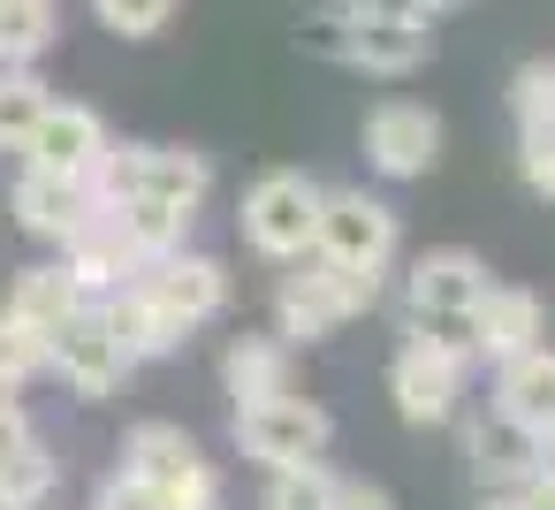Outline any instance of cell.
I'll return each instance as SVG.
<instances>
[{"mask_svg":"<svg viewBox=\"0 0 555 510\" xmlns=\"http://www.w3.org/2000/svg\"><path fill=\"white\" fill-rule=\"evenodd\" d=\"M373 297H380V275L320 259L312 275H289V282H282V335H297V343H327L343 320L373 313Z\"/></svg>","mask_w":555,"mask_h":510,"instance_id":"cell-1","label":"cell"},{"mask_svg":"<svg viewBox=\"0 0 555 510\" xmlns=\"http://www.w3.org/2000/svg\"><path fill=\"white\" fill-rule=\"evenodd\" d=\"M312 229H320V183L297 176V168H274L251 183L244 199V237L267 252V259H305L312 252Z\"/></svg>","mask_w":555,"mask_h":510,"instance_id":"cell-2","label":"cell"},{"mask_svg":"<svg viewBox=\"0 0 555 510\" xmlns=\"http://www.w3.org/2000/svg\"><path fill=\"white\" fill-rule=\"evenodd\" d=\"M312 252L335 259V267H365L380 275L396 259V214L365 191H320V229H312Z\"/></svg>","mask_w":555,"mask_h":510,"instance_id":"cell-3","label":"cell"},{"mask_svg":"<svg viewBox=\"0 0 555 510\" xmlns=\"http://www.w3.org/2000/svg\"><path fill=\"white\" fill-rule=\"evenodd\" d=\"M47 366H62V381L77 388V396H107L122 373H130V358H122V343H115V328H107V305H77V313H62L54 328H47Z\"/></svg>","mask_w":555,"mask_h":510,"instance_id":"cell-4","label":"cell"},{"mask_svg":"<svg viewBox=\"0 0 555 510\" xmlns=\"http://www.w3.org/2000/svg\"><path fill=\"white\" fill-rule=\"evenodd\" d=\"M327 411L320 404H305V396H267V404H236V442H244V457H259V464H312L320 449H327Z\"/></svg>","mask_w":555,"mask_h":510,"instance_id":"cell-5","label":"cell"},{"mask_svg":"<svg viewBox=\"0 0 555 510\" xmlns=\"http://www.w3.org/2000/svg\"><path fill=\"white\" fill-rule=\"evenodd\" d=\"M388 396H396V411L411 426H441L456 411V396H464V358H449L441 343L411 335L396 350V366H388Z\"/></svg>","mask_w":555,"mask_h":510,"instance_id":"cell-6","label":"cell"},{"mask_svg":"<svg viewBox=\"0 0 555 510\" xmlns=\"http://www.w3.org/2000/svg\"><path fill=\"white\" fill-rule=\"evenodd\" d=\"M365 161L380 176H426L441 161V115L418 100H380L365 115Z\"/></svg>","mask_w":555,"mask_h":510,"instance_id":"cell-7","label":"cell"},{"mask_svg":"<svg viewBox=\"0 0 555 510\" xmlns=\"http://www.w3.org/2000/svg\"><path fill=\"white\" fill-rule=\"evenodd\" d=\"M426 54H434V31H426V24L373 16V9H343V69H365V77H411Z\"/></svg>","mask_w":555,"mask_h":510,"instance_id":"cell-8","label":"cell"},{"mask_svg":"<svg viewBox=\"0 0 555 510\" xmlns=\"http://www.w3.org/2000/svg\"><path fill=\"white\" fill-rule=\"evenodd\" d=\"M24 153H31V168H47V176H92V161L107 153V123H100L92 107H77V100H47V115L31 123Z\"/></svg>","mask_w":555,"mask_h":510,"instance_id":"cell-9","label":"cell"},{"mask_svg":"<svg viewBox=\"0 0 555 510\" xmlns=\"http://www.w3.org/2000/svg\"><path fill=\"white\" fill-rule=\"evenodd\" d=\"M138 282H145V290H153L183 328L214 320V313H221V297H229V275H221V259H206V252H168V259L138 267Z\"/></svg>","mask_w":555,"mask_h":510,"instance_id":"cell-10","label":"cell"},{"mask_svg":"<svg viewBox=\"0 0 555 510\" xmlns=\"http://www.w3.org/2000/svg\"><path fill=\"white\" fill-rule=\"evenodd\" d=\"M92 214H100V206H92L85 176H47V168H24V183H16V221H24L31 237L69 244Z\"/></svg>","mask_w":555,"mask_h":510,"instance_id":"cell-11","label":"cell"},{"mask_svg":"<svg viewBox=\"0 0 555 510\" xmlns=\"http://www.w3.org/2000/svg\"><path fill=\"white\" fill-rule=\"evenodd\" d=\"M487 297V267L472 252H426L411 267V320H456Z\"/></svg>","mask_w":555,"mask_h":510,"instance_id":"cell-12","label":"cell"},{"mask_svg":"<svg viewBox=\"0 0 555 510\" xmlns=\"http://www.w3.org/2000/svg\"><path fill=\"white\" fill-rule=\"evenodd\" d=\"M547 335V305L532 297V290H494L487 282V297L472 305V350L479 358H517V350H532Z\"/></svg>","mask_w":555,"mask_h":510,"instance_id":"cell-13","label":"cell"},{"mask_svg":"<svg viewBox=\"0 0 555 510\" xmlns=\"http://www.w3.org/2000/svg\"><path fill=\"white\" fill-rule=\"evenodd\" d=\"M107 328H115V343H122V358H130V366H138V358H168V350L191 335V328H183V320H176L145 282H130L122 297H107Z\"/></svg>","mask_w":555,"mask_h":510,"instance_id":"cell-14","label":"cell"},{"mask_svg":"<svg viewBox=\"0 0 555 510\" xmlns=\"http://www.w3.org/2000/svg\"><path fill=\"white\" fill-rule=\"evenodd\" d=\"M62 267L77 275V290H115V282H122V275H138L145 259L130 252V237H122V229H115V214L100 206V214L62 244Z\"/></svg>","mask_w":555,"mask_h":510,"instance_id":"cell-15","label":"cell"},{"mask_svg":"<svg viewBox=\"0 0 555 510\" xmlns=\"http://www.w3.org/2000/svg\"><path fill=\"white\" fill-rule=\"evenodd\" d=\"M206 191H214L206 153H183V145H138V199H160V206L198 214Z\"/></svg>","mask_w":555,"mask_h":510,"instance_id":"cell-16","label":"cell"},{"mask_svg":"<svg viewBox=\"0 0 555 510\" xmlns=\"http://www.w3.org/2000/svg\"><path fill=\"white\" fill-rule=\"evenodd\" d=\"M494 396H502L494 411H509L517 426L547 434V419H555V350H547V343H532V350L502 358V388H494Z\"/></svg>","mask_w":555,"mask_h":510,"instance_id":"cell-17","label":"cell"},{"mask_svg":"<svg viewBox=\"0 0 555 510\" xmlns=\"http://www.w3.org/2000/svg\"><path fill=\"white\" fill-rule=\"evenodd\" d=\"M472 464H479L487 487H517L525 472H540V434L517 426L509 411H494V419L472 426Z\"/></svg>","mask_w":555,"mask_h":510,"instance_id":"cell-18","label":"cell"},{"mask_svg":"<svg viewBox=\"0 0 555 510\" xmlns=\"http://www.w3.org/2000/svg\"><path fill=\"white\" fill-rule=\"evenodd\" d=\"M221 381L236 404H267V396H289V343H267V335H244L229 343L221 358Z\"/></svg>","mask_w":555,"mask_h":510,"instance_id":"cell-19","label":"cell"},{"mask_svg":"<svg viewBox=\"0 0 555 510\" xmlns=\"http://www.w3.org/2000/svg\"><path fill=\"white\" fill-rule=\"evenodd\" d=\"M122 457H130L122 472L168 487V480H183V472L198 464V442H191L183 426H168V419H145V426H130V449H122Z\"/></svg>","mask_w":555,"mask_h":510,"instance_id":"cell-20","label":"cell"},{"mask_svg":"<svg viewBox=\"0 0 555 510\" xmlns=\"http://www.w3.org/2000/svg\"><path fill=\"white\" fill-rule=\"evenodd\" d=\"M115 214V229L130 237V252L153 267V259H168V252H183V229H191V214L183 206H160V199H122V206H107Z\"/></svg>","mask_w":555,"mask_h":510,"instance_id":"cell-21","label":"cell"},{"mask_svg":"<svg viewBox=\"0 0 555 510\" xmlns=\"http://www.w3.org/2000/svg\"><path fill=\"white\" fill-rule=\"evenodd\" d=\"M77 305H85V290H77V275H69L62 259H54V267H24V275H16V297H9V313H16L24 328H39V335H47L62 313H77Z\"/></svg>","mask_w":555,"mask_h":510,"instance_id":"cell-22","label":"cell"},{"mask_svg":"<svg viewBox=\"0 0 555 510\" xmlns=\"http://www.w3.org/2000/svg\"><path fill=\"white\" fill-rule=\"evenodd\" d=\"M54 47V0H0V69H31Z\"/></svg>","mask_w":555,"mask_h":510,"instance_id":"cell-23","label":"cell"},{"mask_svg":"<svg viewBox=\"0 0 555 510\" xmlns=\"http://www.w3.org/2000/svg\"><path fill=\"white\" fill-rule=\"evenodd\" d=\"M54 495V457L39 434H24L16 449H0V510H39Z\"/></svg>","mask_w":555,"mask_h":510,"instance_id":"cell-24","label":"cell"},{"mask_svg":"<svg viewBox=\"0 0 555 510\" xmlns=\"http://www.w3.org/2000/svg\"><path fill=\"white\" fill-rule=\"evenodd\" d=\"M47 85L31 77V69H0V145H24L31 138V123L47 115Z\"/></svg>","mask_w":555,"mask_h":510,"instance_id":"cell-25","label":"cell"},{"mask_svg":"<svg viewBox=\"0 0 555 510\" xmlns=\"http://www.w3.org/2000/svg\"><path fill=\"white\" fill-rule=\"evenodd\" d=\"M31 373H47V335L24 328L16 313H0V388H24Z\"/></svg>","mask_w":555,"mask_h":510,"instance_id":"cell-26","label":"cell"},{"mask_svg":"<svg viewBox=\"0 0 555 510\" xmlns=\"http://www.w3.org/2000/svg\"><path fill=\"white\" fill-rule=\"evenodd\" d=\"M517 176L532 199H555V115L517 123Z\"/></svg>","mask_w":555,"mask_h":510,"instance_id":"cell-27","label":"cell"},{"mask_svg":"<svg viewBox=\"0 0 555 510\" xmlns=\"http://www.w3.org/2000/svg\"><path fill=\"white\" fill-rule=\"evenodd\" d=\"M335 495H343V487L320 472V457H312V464H282V472H274V510H335Z\"/></svg>","mask_w":555,"mask_h":510,"instance_id":"cell-28","label":"cell"},{"mask_svg":"<svg viewBox=\"0 0 555 510\" xmlns=\"http://www.w3.org/2000/svg\"><path fill=\"white\" fill-rule=\"evenodd\" d=\"M92 9H100L107 31H122V39H153V31L176 16V0H92Z\"/></svg>","mask_w":555,"mask_h":510,"instance_id":"cell-29","label":"cell"},{"mask_svg":"<svg viewBox=\"0 0 555 510\" xmlns=\"http://www.w3.org/2000/svg\"><path fill=\"white\" fill-rule=\"evenodd\" d=\"M509 115H517V123L555 115V62H525V69L509 77Z\"/></svg>","mask_w":555,"mask_h":510,"instance_id":"cell-30","label":"cell"},{"mask_svg":"<svg viewBox=\"0 0 555 510\" xmlns=\"http://www.w3.org/2000/svg\"><path fill=\"white\" fill-rule=\"evenodd\" d=\"M160 510H221V480H214V464L198 457L183 480H168V487H160Z\"/></svg>","mask_w":555,"mask_h":510,"instance_id":"cell-31","label":"cell"},{"mask_svg":"<svg viewBox=\"0 0 555 510\" xmlns=\"http://www.w3.org/2000/svg\"><path fill=\"white\" fill-rule=\"evenodd\" d=\"M100 510H160V487H153V480H138V472H122V480H107V487H100Z\"/></svg>","mask_w":555,"mask_h":510,"instance_id":"cell-32","label":"cell"},{"mask_svg":"<svg viewBox=\"0 0 555 510\" xmlns=\"http://www.w3.org/2000/svg\"><path fill=\"white\" fill-rule=\"evenodd\" d=\"M297 47H305V54H320V62H343V9H335V16H305Z\"/></svg>","mask_w":555,"mask_h":510,"instance_id":"cell-33","label":"cell"},{"mask_svg":"<svg viewBox=\"0 0 555 510\" xmlns=\"http://www.w3.org/2000/svg\"><path fill=\"white\" fill-rule=\"evenodd\" d=\"M502 510H555V472H525V480L502 495Z\"/></svg>","mask_w":555,"mask_h":510,"instance_id":"cell-34","label":"cell"},{"mask_svg":"<svg viewBox=\"0 0 555 510\" xmlns=\"http://www.w3.org/2000/svg\"><path fill=\"white\" fill-rule=\"evenodd\" d=\"M24 434H31V419H24V404H16L9 388H0V449H16Z\"/></svg>","mask_w":555,"mask_h":510,"instance_id":"cell-35","label":"cell"},{"mask_svg":"<svg viewBox=\"0 0 555 510\" xmlns=\"http://www.w3.org/2000/svg\"><path fill=\"white\" fill-rule=\"evenodd\" d=\"M335 510H396V502H388L380 487H343V495H335Z\"/></svg>","mask_w":555,"mask_h":510,"instance_id":"cell-36","label":"cell"},{"mask_svg":"<svg viewBox=\"0 0 555 510\" xmlns=\"http://www.w3.org/2000/svg\"><path fill=\"white\" fill-rule=\"evenodd\" d=\"M540 472H555V442H540Z\"/></svg>","mask_w":555,"mask_h":510,"instance_id":"cell-37","label":"cell"},{"mask_svg":"<svg viewBox=\"0 0 555 510\" xmlns=\"http://www.w3.org/2000/svg\"><path fill=\"white\" fill-rule=\"evenodd\" d=\"M540 442H555V419H547V434H540Z\"/></svg>","mask_w":555,"mask_h":510,"instance_id":"cell-38","label":"cell"},{"mask_svg":"<svg viewBox=\"0 0 555 510\" xmlns=\"http://www.w3.org/2000/svg\"><path fill=\"white\" fill-rule=\"evenodd\" d=\"M426 9H449V0H426Z\"/></svg>","mask_w":555,"mask_h":510,"instance_id":"cell-39","label":"cell"},{"mask_svg":"<svg viewBox=\"0 0 555 510\" xmlns=\"http://www.w3.org/2000/svg\"><path fill=\"white\" fill-rule=\"evenodd\" d=\"M487 510H502V502H487Z\"/></svg>","mask_w":555,"mask_h":510,"instance_id":"cell-40","label":"cell"}]
</instances>
